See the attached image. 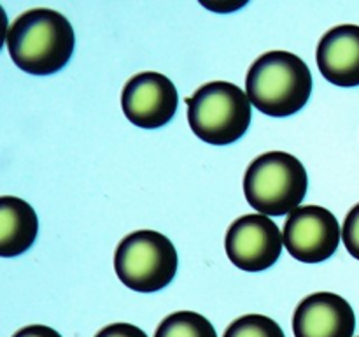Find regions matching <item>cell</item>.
Returning <instances> with one entry per match:
<instances>
[{
	"label": "cell",
	"mask_w": 359,
	"mask_h": 337,
	"mask_svg": "<svg viewBox=\"0 0 359 337\" xmlns=\"http://www.w3.org/2000/svg\"><path fill=\"white\" fill-rule=\"evenodd\" d=\"M6 44L23 72L49 76L69 63L76 46L70 21L53 9H30L11 23Z\"/></svg>",
	"instance_id": "1"
},
{
	"label": "cell",
	"mask_w": 359,
	"mask_h": 337,
	"mask_svg": "<svg viewBox=\"0 0 359 337\" xmlns=\"http://www.w3.org/2000/svg\"><path fill=\"white\" fill-rule=\"evenodd\" d=\"M312 93V74L300 56L269 51L259 56L245 77V95L259 112L286 118L302 111Z\"/></svg>",
	"instance_id": "2"
},
{
	"label": "cell",
	"mask_w": 359,
	"mask_h": 337,
	"mask_svg": "<svg viewBox=\"0 0 359 337\" xmlns=\"http://www.w3.org/2000/svg\"><path fill=\"white\" fill-rule=\"evenodd\" d=\"M309 176L294 154L270 151L251 161L244 176L249 206L265 216H284L298 209L307 195Z\"/></svg>",
	"instance_id": "3"
},
{
	"label": "cell",
	"mask_w": 359,
	"mask_h": 337,
	"mask_svg": "<svg viewBox=\"0 0 359 337\" xmlns=\"http://www.w3.org/2000/svg\"><path fill=\"white\" fill-rule=\"evenodd\" d=\"M188 123L200 140L214 146L235 143L251 125V100L233 83L212 81L189 98Z\"/></svg>",
	"instance_id": "4"
},
{
	"label": "cell",
	"mask_w": 359,
	"mask_h": 337,
	"mask_svg": "<svg viewBox=\"0 0 359 337\" xmlns=\"http://www.w3.org/2000/svg\"><path fill=\"white\" fill-rule=\"evenodd\" d=\"M177 251L170 239L154 230L132 232L114 253L119 281L139 293H154L168 286L177 272Z\"/></svg>",
	"instance_id": "5"
},
{
	"label": "cell",
	"mask_w": 359,
	"mask_h": 337,
	"mask_svg": "<svg viewBox=\"0 0 359 337\" xmlns=\"http://www.w3.org/2000/svg\"><path fill=\"white\" fill-rule=\"evenodd\" d=\"M284 246L298 262L321 263L339 249L342 232L335 214L321 206H300L284 223Z\"/></svg>",
	"instance_id": "6"
},
{
	"label": "cell",
	"mask_w": 359,
	"mask_h": 337,
	"mask_svg": "<svg viewBox=\"0 0 359 337\" xmlns=\"http://www.w3.org/2000/svg\"><path fill=\"white\" fill-rule=\"evenodd\" d=\"M284 237L265 214H245L230 225L224 248L230 262L248 272H259L279 260Z\"/></svg>",
	"instance_id": "7"
},
{
	"label": "cell",
	"mask_w": 359,
	"mask_h": 337,
	"mask_svg": "<svg viewBox=\"0 0 359 337\" xmlns=\"http://www.w3.org/2000/svg\"><path fill=\"white\" fill-rule=\"evenodd\" d=\"M175 84L160 72L135 74L121 91V107L130 123L140 128L165 126L177 111Z\"/></svg>",
	"instance_id": "8"
},
{
	"label": "cell",
	"mask_w": 359,
	"mask_h": 337,
	"mask_svg": "<svg viewBox=\"0 0 359 337\" xmlns=\"http://www.w3.org/2000/svg\"><path fill=\"white\" fill-rule=\"evenodd\" d=\"M354 330V309L346 298L332 291L309 295L294 309V337H353Z\"/></svg>",
	"instance_id": "9"
},
{
	"label": "cell",
	"mask_w": 359,
	"mask_h": 337,
	"mask_svg": "<svg viewBox=\"0 0 359 337\" xmlns=\"http://www.w3.org/2000/svg\"><path fill=\"white\" fill-rule=\"evenodd\" d=\"M316 60L323 77L344 88L359 86V27L340 25L321 37Z\"/></svg>",
	"instance_id": "10"
},
{
	"label": "cell",
	"mask_w": 359,
	"mask_h": 337,
	"mask_svg": "<svg viewBox=\"0 0 359 337\" xmlns=\"http://www.w3.org/2000/svg\"><path fill=\"white\" fill-rule=\"evenodd\" d=\"M37 232L39 218L30 204L9 195L0 199V255L4 258L28 251Z\"/></svg>",
	"instance_id": "11"
},
{
	"label": "cell",
	"mask_w": 359,
	"mask_h": 337,
	"mask_svg": "<svg viewBox=\"0 0 359 337\" xmlns=\"http://www.w3.org/2000/svg\"><path fill=\"white\" fill-rule=\"evenodd\" d=\"M154 337H217V333L205 316L195 311H177L160 323Z\"/></svg>",
	"instance_id": "12"
},
{
	"label": "cell",
	"mask_w": 359,
	"mask_h": 337,
	"mask_svg": "<svg viewBox=\"0 0 359 337\" xmlns=\"http://www.w3.org/2000/svg\"><path fill=\"white\" fill-rule=\"evenodd\" d=\"M223 337H286L276 319L265 315H245L230 323Z\"/></svg>",
	"instance_id": "13"
},
{
	"label": "cell",
	"mask_w": 359,
	"mask_h": 337,
	"mask_svg": "<svg viewBox=\"0 0 359 337\" xmlns=\"http://www.w3.org/2000/svg\"><path fill=\"white\" fill-rule=\"evenodd\" d=\"M342 241L347 251L359 260V204L349 211L342 225Z\"/></svg>",
	"instance_id": "14"
},
{
	"label": "cell",
	"mask_w": 359,
	"mask_h": 337,
	"mask_svg": "<svg viewBox=\"0 0 359 337\" xmlns=\"http://www.w3.org/2000/svg\"><path fill=\"white\" fill-rule=\"evenodd\" d=\"M95 337H147V333L130 323H112L102 329Z\"/></svg>",
	"instance_id": "15"
},
{
	"label": "cell",
	"mask_w": 359,
	"mask_h": 337,
	"mask_svg": "<svg viewBox=\"0 0 359 337\" xmlns=\"http://www.w3.org/2000/svg\"><path fill=\"white\" fill-rule=\"evenodd\" d=\"M13 337H62L55 329L46 325H28L18 330Z\"/></svg>",
	"instance_id": "16"
},
{
	"label": "cell",
	"mask_w": 359,
	"mask_h": 337,
	"mask_svg": "<svg viewBox=\"0 0 359 337\" xmlns=\"http://www.w3.org/2000/svg\"><path fill=\"white\" fill-rule=\"evenodd\" d=\"M248 4V0H242V2H223V0H217V2H202L203 7L207 9L214 11V13H219V14H226V13H233V11L241 9Z\"/></svg>",
	"instance_id": "17"
}]
</instances>
